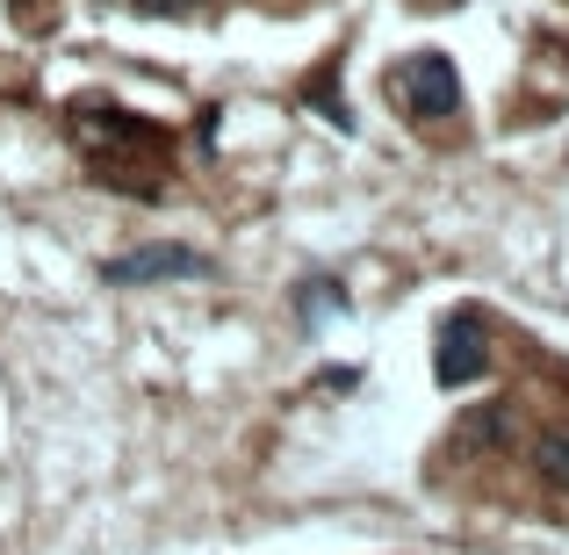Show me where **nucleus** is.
Masks as SVG:
<instances>
[{
  "instance_id": "nucleus-1",
  "label": "nucleus",
  "mask_w": 569,
  "mask_h": 555,
  "mask_svg": "<svg viewBox=\"0 0 569 555\" xmlns=\"http://www.w3.org/2000/svg\"><path fill=\"white\" fill-rule=\"evenodd\" d=\"M389 87L403 95V109H411L418 123H440V116L461 109V72H455V58H440V51H411L389 72Z\"/></svg>"
},
{
  "instance_id": "nucleus-2",
  "label": "nucleus",
  "mask_w": 569,
  "mask_h": 555,
  "mask_svg": "<svg viewBox=\"0 0 569 555\" xmlns=\"http://www.w3.org/2000/svg\"><path fill=\"white\" fill-rule=\"evenodd\" d=\"M483 368H490L483 318H476V310H455V318L440 325V347H432V375H440L447 389H461V383H476Z\"/></svg>"
},
{
  "instance_id": "nucleus-3",
  "label": "nucleus",
  "mask_w": 569,
  "mask_h": 555,
  "mask_svg": "<svg viewBox=\"0 0 569 555\" xmlns=\"http://www.w3.org/2000/svg\"><path fill=\"white\" fill-rule=\"evenodd\" d=\"M209 260L194 246H138L123 260H109V281L116 289H144V281H202Z\"/></svg>"
},
{
  "instance_id": "nucleus-4",
  "label": "nucleus",
  "mask_w": 569,
  "mask_h": 555,
  "mask_svg": "<svg viewBox=\"0 0 569 555\" xmlns=\"http://www.w3.org/2000/svg\"><path fill=\"white\" fill-rule=\"evenodd\" d=\"M533 462H541V476H548L556 490H569V433H541Z\"/></svg>"
},
{
  "instance_id": "nucleus-5",
  "label": "nucleus",
  "mask_w": 569,
  "mask_h": 555,
  "mask_svg": "<svg viewBox=\"0 0 569 555\" xmlns=\"http://www.w3.org/2000/svg\"><path fill=\"white\" fill-rule=\"evenodd\" d=\"M138 8H144V14H188L194 0H138Z\"/></svg>"
}]
</instances>
